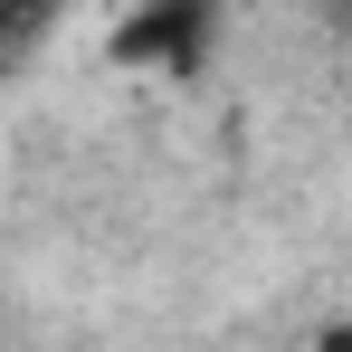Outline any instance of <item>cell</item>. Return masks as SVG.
<instances>
[{
	"label": "cell",
	"mask_w": 352,
	"mask_h": 352,
	"mask_svg": "<svg viewBox=\"0 0 352 352\" xmlns=\"http://www.w3.org/2000/svg\"><path fill=\"white\" fill-rule=\"evenodd\" d=\"M314 352H352V324H333V333H324V343H314Z\"/></svg>",
	"instance_id": "7a4b0ae2"
},
{
	"label": "cell",
	"mask_w": 352,
	"mask_h": 352,
	"mask_svg": "<svg viewBox=\"0 0 352 352\" xmlns=\"http://www.w3.org/2000/svg\"><path fill=\"white\" fill-rule=\"evenodd\" d=\"M200 38H210L200 10H162V19H124V29H115V58L124 67H172V76H190Z\"/></svg>",
	"instance_id": "6da1fadb"
}]
</instances>
